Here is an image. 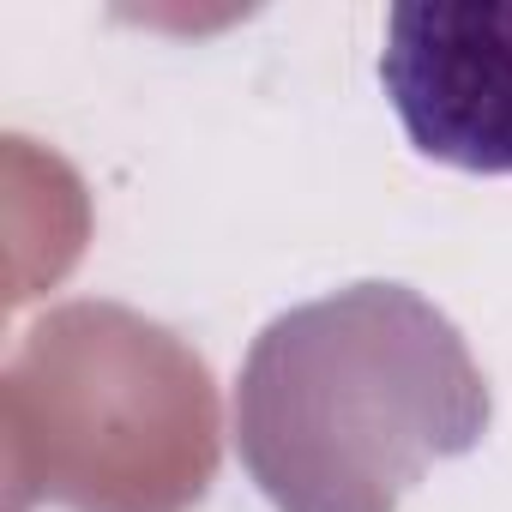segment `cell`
Returning a JSON list of instances; mask_svg holds the SVG:
<instances>
[{
	"label": "cell",
	"mask_w": 512,
	"mask_h": 512,
	"mask_svg": "<svg viewBox=\"0 0 512 512\" xmlns=\"http://www.w3.org/2000/svg\"><path fill=\"white\" fill-rule=\"evenodd\" d=\"M488 380L458 326L404 284H350L278 314L235 380V452L278 512H398L422 470L488 434Z\"/></svg>",
	"instance_id": "cell-1"
},
{
	"label": "cell",
	"mask_w": 512,
	"mask_h": 512,
	"mask_svg": "<svg viewBox=\"0 0 512 512\" xmlns=\"http://www.w3.org/2000/svg\"><path fill=\"white\" fill-rule=\"evenodd\" d=\"M19 482L73 512H187L217 470L205 362L115 302L43 314L7 368Z\"/></svg>",
	"instance_id": "cell-2"
},
{
	"label": "cell",
	"mask_w": 512,
	"mask_h": 512,
	"mask_svg": "<svg viewBox=\"0 0 512 512\" xmlns=\"http://www.w3.org/2000/svg\"><path fill=\"white\" fill-rule=\"evenodd\" d=\"M380 85L404 139L470 175H512V0H404Z\"/></svg>",
	"instance_id": "cell-3"
}]
</instances>
